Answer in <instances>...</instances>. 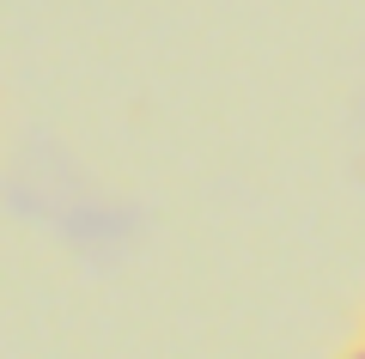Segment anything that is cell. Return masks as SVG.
<instances>
[{
  "label": "cell",
  "mask_w": 365,
  "mask_h": 359,
  "mask_svg": "<svg viewBox=\"0 0 365 359\" xmlns=\"http://www.w3.org/2000/svg\"><path fill=\"white\" fill-rule=\"evenodd\" d=\"M359 341H365V323H359Z\"/></svg>",
  "instance_id": "obj_2"
},
{
  "label": "cell",
  "mask_w": 365,
  "mask_h": 359,
  "mask_svg": "<svg viewBox=\"0 0 365 359\" xmlns=\"http://www.w3.org/2000/svg\"><path fill=\"white\" fill-rule=\"evenodd\" d=\"M341 359H365V341H353V347H347V353H341Z\"/></svg>",
  "instance_id": "obj_1"
}]
</instances>
